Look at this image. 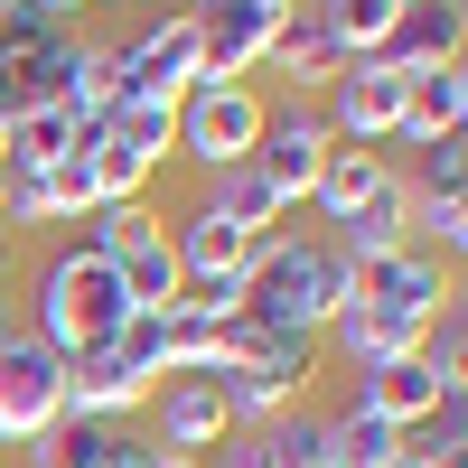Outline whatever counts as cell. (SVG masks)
<instances>
[{
    "instance_id": "2",
    "label": "cell",
    "mask_w": 468,
    "mask_h": 468,
    "mask_svg": "<svg viewBox=\"0 0 468 468\" xmlns=\"http://www.w3.org/2000/svg\"><path fill=\"white\" fill-rule=\"evenodd\" d=\"M122 328H132V300H122V282H112V262L94 244H57L37 262V282H28V337L37 346H57L66 366H85Z\"/></svg>"
},
{
    "instance_id": "14",
    "label": "cell",
    "mask_w": 468,
    "mask_h": 468,
    "mask_svg": "<svg viewBox=\"0 0 468 468\" xmlns=\"http://www.w3.org/2000/svg\"><path fill=\"white\" fill-rule=\"evenodd\" d=\"M384 178H394V160H384V150H328L319 178H309V207H319V216H328V234H337V225L356 216Z\"/></svg>"
},
{
    "instance_id": "26",
    "label": "cell",
    "mask_w": 468,
    "mask_h": 468,
    "mask_svg": "<svg viewBox=\"0 0 468 468\" xmlns=\"http://www.w3.org/2000/svg\"><path fill=\"white\" fill-rule=\"evenodd\" d=\"M0 468H10V450H0Z\"/></svg>"
},
{
    "instance_id": "23",
    "label": "cell",
    "mask_w": 468,
    "mask_h": 468,
    "mask_svg": "<svg viewBox=\"0 0 468 468\" xmlns=\"http://www.w3.org/2000/svg\"><path fill=\"white\" fill-rule=\"evenodd\" d=\"M37 178H48V197L66 207V225H85V216H94V160H85V150H66V160H57V169H37Z\"/></svg>"
},
{
    "instance_id": "12",
    "label": "cell",
    "mask_w": 468,
    "mask_h": 468,
    "mask_svg": "<svg viewBox=\"0 0 468 468\" xmlns=\"http://www.w3.org/2000/svg\"><path fill=\"white\" fill-rule=\"evenodd\" d=\"M141 403H150V375L122 366L112 346L85 356V366H66V421H132Z\"/></svg>"
},
{
    "instance_id": "22",
    "label": "cell",
    "mask_w": 468,
    "mask_h": 468,
    "mask_svg": "<svg viewBox=\"0 0 468 468\" xmlns=\"http://www.w3.org/2000/svg\"><path fill=\"white\" fill-rule=\"evenodd\" d=\"M403 187H431V197H459V187H468V132L431 141V150H421V160L403 169Z\"/></svg>"
},
{
    "instance_id": "18",
    "label": "cell",
    "mask_w": 468,
    "mask_h": 468,
    "mask_svg": "<svg viewBox=\"0 0 468 468\" xmlns=\"http://www.w3.org/2000/svg\"><path fill=\"white\" fill-rule=\"evenodd\" d=\"M328 468H403V431L356 412V403H337L328 412Z\"/></svg>"
},
{
    "instance_id": "28",
    "label": "cell",
    "mask_w": 468,
    "mask_h": 468,
    "mask_svg": "<svg viewBox=\"0 0 468 468\" xmlns=\"http://www.w3.org/2000/svg\"><path fill=\"white\" fill-rule=\"evenodd\" d=\"M403 10H412V0H403Z\"/></svg>"
},
{
    "instance_id": "4",
    "label": "cell",
    "mask_w": 468,
    "mask_h": 468,
    "mask_svg": "<svg viewBox=\"0 0 468 468\" xmlns=\"http://www.w3.org/2000/svg\"><path fill=\"white\" fill-rule=\"evenodd\" d=\"M450 394H468V375H459V366H441L431 346H421V356L356 366V384H346V403H356V412H375V421H394L403 441H412V431H421V421H431Z\"/></svg>"
},
{
    "instance_id": "27",
    "label": "cell",
    "mask_w": 468,
    "mask_h": 468,
    "mask_svg": "<svg viewBox=\"0 0 468 468\" xmlns=\"http://www.w3.org/2000/svg\"><path fill=\"white\" fill-rule=\"evenodd\" d=\"M0 178H10V169H0Z\"/></svg>"
},
{
    "instance_id": "6",
    "label": "cell",
    "mask_w": 468,
    "mask_h": 468,
    "mask_svg": "<svg viewBox=\"0 0 468 468\" xmlns=\"http://www.w3.org/2000/svg\"><path fill=\"white\" fill-rule=\"evenodd\" d=\"M328 122H319V103H271V122H262V141H253V169H262V187L282 197L291 216L309 207V178H319V160H328Z\"/></svg>"
},
{
    "instance_id": "19",
    "label": "cell",
    "mask_w": 468,
    "mask_h": 468,
    "mask_svg": "<svg viewBox=\"0 0 468 468\" xmlns=\"http://www.w3.org/2000/svg\"><path fill=\"white\" fill-rule=\"evenodd\" d=\"M103 141L132 150V160H150V169H169L178 160V103H112L103 112Z\"/></svg>"
},
{
    "instance_id": "11",
    "label": "cell",
    "mask_w": 468,
    "mask_h": 468,
    "mask_svg": "<svg viewBox=\"0 0 468 468\" xmlns=\"http://www.w3.org/2000/svg\"><path fill=\"white\" fill-rule=\"evenodd\" d=\"M450 132H468V57L403 75V132H394V141L431 150V141H450Z\"/></svg>"
},
{
    "instance_id": "13",
    "label": "cell",
    "mask_w": 468,
    "mask_h": 468,
    "mask_svg": "<svg viewBox=\"0 0 468 468\" xmlns=\"http://www.w3.org/2000/svg\"><path fill=\"white\" fill-rule=\"evenodd\" d=\"M403 197H412V187H403V160H394V178H384L375 197L328 234V244H337L346 262H384V253H403V244H412V234H403Z\"/></svg>"
},
{
    "instance_id": "1",
    "label": "cell",
    "mask_w": 468,
    "mask_h": 468,
    "mask_svg": "<svg viewBox=\"0 0 468 468\" xmlns=\"http://www.w3.org/2000/svg\"><path fill=\"white\" fill-rule=\"evenodd\" d=\"M356 300V262H346L328 234H262L244 262V319L282 328V337H328V319Z\"/></svg>"
},
{
    "instance_id": "17",
    "label": "cell",
    "mask_w": 468,
    "mask_h": 468,
    "mask_svg": "<svg viewBox=\"0 0 468 468\" xmlns=\"http://www.w3.org/2000/svg\"><path fill=\"white\" fill-rule=\"evenodd\" d=\"M319 28L337 37V57L346 66H366L394 48V28H403V0H319Z\"/></svg>"
},
{
    "instance_id": "20",
    "label": "cell",
    "mask_w": 468,
    "mask_h": 468,
    "mask_svg": "<svg viewBox=\"0 0 468 468\" xmlns=\"http://www.w3.org/2000/svg\"><path fill=\"white\" fill-rule=\"evenodd\" d=\"M66 225V207L48 197V178L37 169H10L0 178V234H57Z\"/></svg>"
},
{
    "instance_id": "24",
    "label": "cell",
    "mask_w": 468,
    "mask_h": 468,
    "mask_svg": "<svg viewBox=\"0 0 468 468\" xmlns=\"http://www.w3.org/2000/svg\"><path fill=\"white\" fill-rule=\"evenodd\" d=\"M28 10H37V19H66V28H75V19L94 10V0H28Z\"/></svg>"
},
{
    "instance_id": "21",
    "label": "cell",
    "mask_w": 468,
    "mask_h": 468,
    "mask_svg": "<svg viewBox=\"0 0 468 468\" xmlns=\"http://www.w3.org/2000/svg\"><path fill=\"white\" fill-rule=\"evenodd\" d=\"M271 459H282V468H319L328 459V412H282V421H271Z\"/></svg>"
},
{
    "instance_id": "8",
    "label": "cell",
    "mask_w": 468,
    "mask_h": 468,
    "mask_svg": "<svg viewBox=\"0 0 468 468\" xmlns=\"http://www.w3.org/2000/svg\"><path fill=\"white\" fill-rule=\"evenodd\" d=\"M337 37L319 28V0H291V10H282V28H271V48H262V66H253V85H262V75H282V94L291 103H319L328 85H337Z\"/></svg>"
},
{
    "instance_id": "7",
    "label": "cell",
    "mask_w": 468,
    "mask_h": 468,
    "mask_svg": "<svg viewBox=\"0 0 468 468\" xmlns=\"http://www.w3.org/2000/svg\"><path fill=\"white\" fill-rule=\"evenodd\" d=\"M150 450H169V459H207L234 421H225V394H216V375H160L150 384Z\"/></svg>"
},
{
    "instance_id": "16",
    "label": "cell",
    "mask_w": 468,
    "mask_h": 468,
    "mask_svg": "<svg viewBox=\"0 0 468 468\" xmlns=\"http://www.w3.org/2000/svg\"><path fill=\"white\" fill-rule=\"evenodd\" d=\"M207 207H216V216H225L234 234H253V244L291 225V207H282V197L262 187V169H253V160H244V169H216V178H207Z\"/></svg>"
},
{
    "instance_id": "15",
    "label": "cell",
    "mask_w": 468,
    "mask_h": 468,
    "mask_svg": "<svg viewBox=\"0 0 468 468\" xmlns=\"http://www.w3.org/2000/svg\"><path fill=\"white\" fill-rule=\"evenodd\" d=\"M85 141H94V132L75 122V112H66L57 94H48V103H19V112H10V169H57L66 150H85Z\"/></svg>"
},
{
    "instance_id": "10",
    "label": "cell",
    "mask_w": 468,
    "mask_h": 468,
    "mask_svg": "<svg viewBox=\"0 0 468 468\" xmlns=\"http://www.w3.org/2000/svg\"><path fill=\"white\" fill-rule=\"evenodd\" d=\"M169 253H178V282L187 291H225V282H244V262H253V234H234L207 197L169 216Z\"/></svg>"
},
{
    "instance_id": "25",
    "label": "cell",
    "mask_w": 468,
    "mask_h": 468,
    "mask_svg": "<svg viewBox=\"0 0 468 468\" xmlns=\"http://www.w3.org/2000/svg\"><path fill=\"white\" fill-rule=\"evenodd\" d=\"M141 468H207V459H169V450H150V459H141Z\"/></svg>"
},
{
    "instance_id": "9",
    "label": "cell",
    "mask_w": 468,
    "mask_h": 468,
    "mask_svg": "<svg viewBox=\"0 0 468 468\" xmlns=\"http://www.w3.org/2000/svg\"><path fill=\"white\" fill-rule=\"evenodd\" d=\"M319 122H328L337 150H375V141H394V132H403V75H384V66H337Z\"/></svg>"
},
{
    "instance_id": "3",
    "label": "cell",
    "mask_w": 468,
    "mask_h": 468,
    "mask_svg": "<svg viewBox=\"0 0 468 468\" xmlns=\"http://www.w3.org/2000/svg\"><path fill=\"white\" fill-rule=\"evenodd\" d=\"M271 122V94L262 85H187L178 94V160L187 169H244L253 160V141Z\"/></svg>"
},
{
    "instance_id": "5",
    "label": "cell",
    "mask_w": 468,
    "mask_h": 468,
    "mask_svg": "<svg viewBox=\"0 0 468 468\" xmlns=\"http://www.w3.org/2000/svg\"><path fill=\"white\" fill-rule=\"evenodd\" d=\"M37 431H66V356L19 328L0 346V450H19Z\"/></svg>"
}]
</instances>
